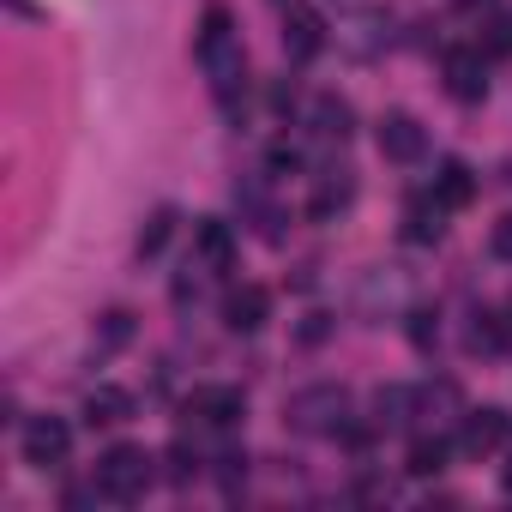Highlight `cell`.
<instances>
[{"label":"cell","instance_id":"6da1fadb","mask_svg":"<svg viewBox=\"0 0 512 512\" xmlns=\"http://www.w3.org/2000/svg\"><path fill=\"white\" fill-rule=\"evenodd\" d=\"M193 55H199V67H205V79H211V97L235 115V97H241V85H247V55H241V43H235V19H229L223 7H211V13L199 19Z\"/></svg>","mask_w":512,"mask_h":512},{"label":"cell","instance_id":"7a4b0ae2","mask_svg":"<svg viewBox=\"0 0 512 512\" xmlns=\"http://www.w3.org/2000/svg\"><path fill=\"white\" fill-rule=\"evenodd\" d=\"M151 482H157V458H151L145 446H109V452L97 458V494L115 500V506L145 500Z\"/></svg>","mask_w":512,"mask_h":512},{"label":"cell","instance_id":"3957f363","mask_svg":"<svg viewBox=\"0 0 512 512\" xmlns=\"http://www.w3.org/2000/svg\"><path fill=\"white\" fill-rule=\"evenodd\" d=\"M290 428L296 434H338L344 422H350V392L338 386V380H320V386H302L296 398H290Z\"/></svg>","mask_w":512,"mask_h":512},{"label":"cell","instance_id":"277c9868","mask_svg":"<svg viewBox=\"0 0 512 512\" xmlns=\"http://www.w3.org/2000/svg\"><path fill=\"white\" fill-rule=\"evenodd\" d=\"M19 446H25V464L49 470V464H67V452H73V428H67L61 416H31L25 434H19Z\"/></svg>","mask_w":512,"mask_h":512},{"label":"cell","instance_id":"5b68a950","mask_svg":"<svg viewBox=\"0 0 512 512\" xmlns=\"http://www.w3.org/2000/svg\"><path fill=\"white\" fill-rule=\"evenodd\" d=\"M187 416L205 422V428H235L247 416V398L235 386H193L187 392Z\"/></svg>","mask_w":512,"mask_h":512},{"label":"cell","instance_id":"8992f818","mask_svg":"<svg viewBox=\"0 0 512 512\" xmlns=\"http://www.w3.org/2000/svg\"><path fill=\"white\" fill-rule=\"evenodd\" d=\"M374 139H380V157H392V163H416L422 151H428V133H422V121L416 115H380V127H374Z\"/></svg>","mask_w":512,"mask_h":512},{"label":"cell","instance_id":"52a82bcc","mask_svg":"<svg viewBox=\"0 0 512 512\" xmlns=\"http://www.w3.org/2000/svg\"><path fill=\"white\" fill-rule=\"evenodd\" d=\"M446 91L458 103H482L488 97V55L482 49H452L446 55Z\"/></svg>","mask_w":512,"mask_h":512},{"label":"cell","instance_id":"ba28073f","mask_svg":"<svg viewBox=\"0 0 512 512\" xmlns=\"http://www.w3.org/2000/svg\"><path fill=\"white\" fill-rule=\"evenodd\" d=\"M284 49H290V61H314L326 49V19L314 7H302V0L284 13Z\"/></svg>","mask_w":512,"mask_h":512},{"label":"cell","instance_id":"9c48e42d","mask_svg":"<svg viewBox=\"0 0 512 512\" xmlns=\"http://www.w3.org/2000/svg\"><path fill=\"white\" fill-rule=\"evenodd\" d=\"M266 314H272V296H266L260 284H235V290L223 296V326H229V332H260Z\"/></svg>","mask_w":512,"mask_h":512},{"label":"cell","instance_id":"30bf717a","mask_svg":"<svg viewBox=\"0 0 512 512\" xmlns=\"http://www.w3.org/2000/svg\"><path fill=\"white\" fill-rule=\"evenodd\" d=\"M193 253H199V266L229 272V260H235V235H229V223H223V217H199V223H193Z\"/></svg>","mask_w":512,"mask_h":512},{"label":"cell","instance_id":"8fae6325","mask_svg":"<svg viewBox=\"0 0 512 512\" xmlns=\"http://www.w3.org/2000/svg\"><path fill=\"white\" fill-rule=\"evenodd\" d=\"M506 440H512V416H506V410H470V416H464V434H458L464 452H494V446H506Z\"/></svg>","mask_w":512,"mask_h":512},{"label":"cell","instance_id":"7c38bea8","mask_svg":"<svg viewBox=\"0 0 512 512\" xmlns=\"http://www.w3.org/2000/svg\"><path fill=\"white\" fill-rule=\"evenodd\" d=\"M434 199H440L446 211H464V205L476 199V175H470L458 157H446V163L434 169Z\"/></svg>","mask_w":512,"mask_h":512},{"label":"cell","instance_id":"4fadbf2b","mask_svg":"<svg viewBox=\"0 0 512 512\" xmlns=\"http://www.w3.org/2000/svg\"><path fill=\"white\" fill-rule=\"evenodd\" d=\"M350 199H356V181H350V169H332V175L314 187V199H308V217H314V223H326V217H338Z\"/></svg>","mask_w":512,"mask_h":512},{"label":"cell","instance_id":"5bb4252c","mask_svg":"<svg viewBox=\"0 0 512 512\" xmlns=\"http://www.w3.org/2000/svg\"><path fill=\"white\" fill-rule=\"evenodd\" d=\"M440 217H446V205H440L434 193H428V199H410V211H404V235H410L416 247H428V241H440V235H446V223H440Z\"/></svg>","mask_w":512,"mask_h":512},{"label":"cell","instance_id":"9a60e30c","mask_svg":"<svg viewBox=\"0 0 512 512\" xmlns=\"http://www.w3.org/2000/svg\"><path fill=\"white\" fill-rule=\"evenodd\" d=\"M133 416V392H121V386H97L91 398H85V422L91 428H115V422H127Z\"/></svg>","mask_w":512,"mask_h":512},{"label":"cell","instance_id":"2e32d148","mask_svg":"<svg viewBox=\"0 0 512 512\" xmlns=\"http://www.w3.org/2000/svg\"><path fill=\"white\" fill-rule=\"evenodd\" d=\"M314 127H320L326 139H350V133H356V109H350L338 91H326V97H314Z\"/></svg>","mask_w":512,"mask_h":512},{"label":"cell","instance_id":"e0dca14e","mask_svg":"<svg viewBox=\"0 0 512 512\" xmlns=\"http://www.w3.org/2000/svg\"><path fill=\"white\" fill-rule=\"evenodd\" d=\"M91 344H97V356H115V350H127V344H133V314H127V308L103 314V320H97V338H91Z\"/></svg>","mask_w":512,"mask_h":512},{"label":"cell","instance_id":"ac0fdd59","mask_svg":"<svg viewBox=\"0 0 512 512\" xmlns=\"http://www.w3.org/2000/svg\"><path fill=\"white\" fill-rule=\"evenodd\" d=\"M446 458H452V446L434 434V440H416V446H410L404 470H410V476H440V470H446Z\"/></svg>","mask_w":512,"mask_h":512},{"label":"cell","instance_id":"d6986e66","mask_svg":"<svg viewBox=\"0 0 512 512\" xmlns=\"http://www.w3.org/2000/svg\"><path fill=\"white\" fill-rule=\"evenodd\" d=\"M175 235V205H157L139 229V260H151V253H163V241Z\"/></svg>","mask_w":512,"mask_h":512},{"label":"cell","instance_id":"ffe728a7","mask_svg":"<svg viewBox=\"0 0 512 512\" xmlns=\"http://www.w3.org/2000/svg\"><path fill=\"white\" fill-rule=\"evenodd\" d=\"M512 344V326L500 320V314H476V326H470V350H488V356H500Z\"/></svg>","mask_w":512,"mask_h":512},{"label":"cell","instance_id":"44dd1931","mask_svg":"<svg viewBox=\"0 0 512 512\" xmlns=\"http://www.w3.org/2000/svg\"><path fill=\"white\" fill-rule=\"evenodd\" d=\"M416 398H422V392H410V386H386V392L374 398V410H380V428H398V422H410Z\"/></svg>","mask_w":512,"mask_h":512},{"label":"cell","instance_id":"7402d4cb","mask_svg":"<svg viewBox=\"0 0 512 512\" xmlns=\"http://www.w3.org/2000/svg\"><path fill=\"white\" fill-rule=\"evenodd\" d=\"M476 49H482L488 61H506V55H512V19H488V25H482V43H476Z\"/></svg>","mask_w":512,"mask_h":512},{"label":"cell","instance_id":"603a6c76","mask_svg":"<svg viewBox=\"0 0 512 512\" xmlns=\"http://www.w3.org/2000/svg\"><path fill=\"white\" fill-rule=\"evenodd\" d=\"M163 464H169V482H193V476H199V452H193L187 440H175V446L163 452Z\"/></svg>","mask_w":512,"mask_h":512},{"label":"cell","instance_id":"cb8c5ba5","mask_svg":"<svg viewBox=\"0 0 512 512\" xmlns=\"http://www.w3.org/2000/svg\"><path fill=\"white\" fill-rule=\"evenodd\" d=\"M266 163H272V175H296V169H302V151H296V145H284V139H278V145H272V157H266Z\"/></svg>","mask_w":512,"mask_h":512},{"label":"cell","instance_id":"d4e9b609","mask_svg":"<svg viewBox=\"0 0 512 512\" xmlns=\"http://www.w3.org/2000/svg\"><path fill=\"white\" fill-rule=\"evenodd\" d=\"M494 260H506V266H512V211L494 223Z\"/></svg>","mask_w":512,"mask_h":512},{"label":"cell","instance_id":"484cf974","mask_svg":"<svg viewBox=\"0 0 512 512\" xmlns=\"http://www.w3.org/2000/svg\"><path fill=\"white\" fill-rule=\"evenodd\" d=\"M302 338L314 344V338H326V314H308V326H302Z\"/></svg>","mask_w":512,"mask_h":512},{"label":"cell","instance_id":"4316f807","mask_svg":"<svg viewBox=\"0 0 512 512\" xmlns=\"http://www.w3.org/2000/svg\"><path fill=\"white\" fill-rule=\"evenodd\" d=\"M452 7H458V13H476V7H488V0H452Z\"/></svg>","mask_w":512,"mask_h":512},{"label":"cell","instance_id":"83f0119b","mask_svg":"<svg viewBox=\"0 0 512 512\" xmlns=\"http://www.w3.org/2000/svg\"><path fill=\"white\" fill-rule=\"evenodd\" d=\"M500 482H506V494H512V464H506V470H500Z\"/></svg>","mask_w":512,"mask_h":512},{"label":"cell","instance_id":"f1b7e54d","mask_svg":"<svg viewBox=\"0 0 512 512\" xmlns=\"http://www.w3.org/2000/svg\"><path fill=\"white\" fill-rule=\"evenodd\" d=\"M506 326H512V296H506Z\"/></svg>","mask_w":512,"mask_h":512}]
</instances>
